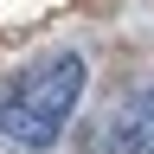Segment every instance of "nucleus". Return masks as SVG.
<instances>
[{"instance_id": "nucleus-1", "label": "nucleus", "mask_w": 154, "mask_h": 154, "mask_svg": "<svg viewBox=\"0 0 154 154\" xmlns=\"http://www.w3.org/2000/svg\"><path fill=\"white\" fill-rule=\"evenodd\" d=\"M84 84H90V64H84L77 51L45 58L19 90H0V135L19 141V148H32V154H45L58 135H64L77 96H84Z\"/></svg>"}, {"instance_id": "nucleus-2", "label": "nucleus", "mask_w": 154, "mask_h": 154, "mask_svg": "<svg viewBox=\"0 0 154 154\" xmlns=\"http://www.w3.org/2000/svg\"><path fill=\"white\" fill-rule=\"evenodd\" d=\"M103 148H109V154H148V148H154V84L135 90V96H122V109L109 116Z\"/></svg>"}, {"instance_id": "nucleus-3", "label": "nucleus", "mask_w": 154, "mask_h": 154, "mask_svg": "<svg viewBox=\"0 0 154 154\" xmlns=\"http://www.w3.org/2000/svg\"><path fill=\"white\" fill-rule=\"evenodd\" d=\"M148 154H154V148H148Z\"/></svg>"}]
</instances>
